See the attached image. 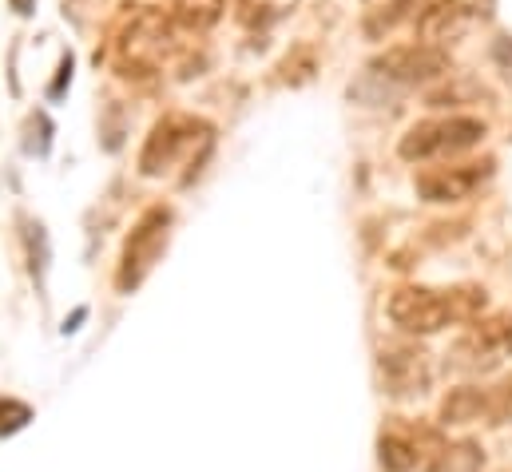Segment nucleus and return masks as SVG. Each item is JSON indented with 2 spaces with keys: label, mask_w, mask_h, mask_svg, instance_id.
<instances>
[{
  "label": "nucleus",
  "mask_w": 512,
  "mask_h": 472,
  "mask_svg": "<svg viewBox=\"0 0 512 472\" xmlns=\"http://www.w3.org/2000/svg\"><path fill=\"white\" fill-rule=\"evenodd\" d=\"M175 28L179 24L171 12L155 8V4H139L116 36L120 76H155L163 68V60L175 52Z\"/></svg>",
  "instance_id": "1"
},
{
  "label": "nucleus",
  "mask_w": 512,
  "mask_h": 472,
  "mask_svg": "<svg viewBox=\"0 0 512 472\" xmlns=\"http://www.w3.org/2000/svg\"><path fill=\"white\" fill-rule=\"evenodd\" d=\"M489 135V123L477 116H437L413 123L397 139V155L405 163H433V159H453L473 147H481Z\"/></svg>",
  "instance_id": "2"
},
{
  "label": "nucleus",
  "mask_w": 512,
  "mask_h": 472,
  "mask_svg": "<svg viewBox=\"0 0 512 472\" xmlns=\"http://www.w3.org/2000/svg\"><path fill=\"white\" fill-rule=\"evenodd\" d=\"M171 223H175V211L167 203H151L135 219L131 235L124 238L120 270H116V290L120 294H131V290H139L147 282V274L155 270V262L163 258V250L171 242Z\"/></svg>",
  "instance_id": "3"
},
{
  "label": "nucleus",
  "mask_w": 512,
  "mask_h": 472,
  "mask_svg": "<svg viewBox=\"0 0 512 472\" xmlns=\"http://www.w3.org/2000/svg\"><path fill=\"white\" fill-rule=\"evenodd\" d=\"M195 143H211V123L187 112H171V116L155 119V127L143 139L139 151V175L143 179H163L171 175V167L195 147Z\"/></svg>",
  "instance_id": "4"
},
{
  "label": "nucleus",
  "mask_w": 512,
  "mask_h": 472,
  "mask_svg": "<svg viewBox=\"0 0 512 472\" xmlns=\"http://www.w3.org/2000/svg\"><path fill=\"white\" fill-rule=\"evenodd\" d=\"M385 314L401 334H413V338H429L457 326L449 290H433V286H397L385 302Z\"/></svg>",
  "instance_id": "5"
},
{
  "label": "nucleus",
  "mask_w": 512,
  "mask_h": 472,
  "mask_svg": "<svg viewBox=\"0 0 512 472\" xmlns=\"http://www.w3.org/2000/svg\"><path fill=\"white\" fill-rule=\"evenodd\" d=\"M512 357V314L477 318L449 350V369L457 373H493Z\"/></svg>",
  "instance_id": "6"
},
{
  "label": "nucleus",
  "mask_w": 512,
  "mask_h": 472,
  "mask_svg": "<svg viewBox=\"0 0 512 472\" xmlns=\"http://www.w3.org/2000/svg\"><path fill=\"white\" fill-rule=\"evenodd\" d=\"M453 68L449 52L445 48H433V44H393L378 52L370 60V76H378L385 84H401V88H417V84H433V80H445Z\"/></svg>",
  "instance_id": "7"
},
{
  "label": "nucleus",
  "mask_w": 512,
  "mask_h": 472,
  "mask_svg": "<svg viewBox=\"0 0 512 472\" xmlns=\"http://www.w3.org/2000/svg\"><path fill=\"white\" fill-rule=\"evenodd\" d=\"M497 171V159H469V163H453V167H429L413 179L417 195L425 203L449 207V203H465L473 199Z\"/></svg>",
  "instance_id": "8"
},
{
  "label": "nucleus",
  "mask_w": 512,
  "mask_h": 472,
  "mask_svg": "<svg viewBox=\"0 0 512 472\" xmlns=\"http://www.w3.org/2000/svg\"><path fill=\"white\" fill-rule=\"evenodd\" d=\"M378 377H382V393L397 397V401L425 397L429 381H433L429 354L413 342H389L378 350Z\"/></svg>",
  "instance_id": "9"
},
{
  "label": "nucleus",
  "mask_w": 512,
  "mask_h": 472,
  "mask_svg": "<svg viewBox=\"0 0 512 472\" xmlns=\"http://www.w3.org/2000/svg\"><path fill=\"white\" fill-rule=\"evenodd\" d=\"M425 445L429 449H441V441L433 433H417L413 437V433L389 429V433H382V441H378V465L385 472H413L417 465H429Z\"/></svg>",
  "instance_id": "10"
},
{
  "label": "nucleus",
  "mask_w": 512,
  "mask_h": 472,
  "mask_svg": "<svg viewBox=\"0 0 512 472\" xmlns=\"http://www.w3.org/2000/svg\"><path fill=\"white\" fill-rule=\"evenodd\" d=\"M465 20V4L461 0H421L417 16H413V28H417V40L421 44H433L441 48V40H449Z\"/></svg>",
  "instance_id": "11"
},
{
  "label": "nucleus",
  "mask_w": 512,
  "mask_h": 472,
  "mask_svg": "<svg viewBox=\"0 0 512 472\" xmlns=\"http://www.w3.org/2000/svg\"><path fill=\"white\" fill-rule=\"evenodd\" d=\"M489 413V389L481 385H457L445 393L441 401V425H473V421H485Z\"/></svg>",
  "instance_id": "12"
},
{
  "label": "nucleus",
  "mask_w": 512,
  "mask_h": 472,
  "mask_svg": "<svg viewBox=\"0 0 512 472\" xmlns=\"http://www.w3.org/2000/svg\"><path fill=\"white\" fill-rule=\"evenodd\" d=\"M417 8H421V0H382V4H374V8L366 12L362 32H366L370 40H385L397 24L413 20V16H417Z\"/></svg>",
  "instance_id": "13"
},
{
  "label": "nucleus",
  "mask_w": 512,
  "mask_h": 472,
  "mask_svg": "<svg viewBox=\"0 0 512 472\" xmlns=\"http://www.w3.org/2000/svg\"><path fill=\"white\" fill-rule=\"evenodd\" d=\"M481 469H485V449L477 441L441 445V453L429 461V472H481Z\"/></svg>",
  "instance_id": "14"
},
{
  "label": "nucleus",
  "mask_w": 512,
  "mask_h": 472,
  "mask_svg": "<svg viewBox=\"0 0 512 472\" xmlns=\"http://www.w3.org/2000/svg\"><path fill=\"white\" fill-rule=\"evenodd\" d=\"M294 4H298V0H239V20H243L247 28H270V24H278L282 16H290Z\"/></svg>",
  "instance_id": "15"
},
{
  "label": "nucleus",
  "mask_w": 512,
  "mask_h": 472,
  "mask_svg": "<svg viewBox=\"0 0 512 472\" xmlns=\"http://www.w3.org/2000/svg\"><path fill=\"white\" fill-rule=\"evenodd\" d=\"M485 425H512V373H505L493 389H489V413Z\"/></svg>",
  "instance_id": "16"
},
{
  "label": "nucleus",
  "mask_w": 512,
  "mask_h": 472,
  "mask_svg": "<svg viewBox=\"0 0 512 472\" xmlns=\"http://www.w3.org/2000/svg\"><path fill=\"white\" fill-rule=\"evenodd\" d=\"M314 64H318V60H314V52H310V48H294V52L282 60V68H278V72H282V80H286V84H306V80L314 76Z\"/></svg>",
  "instance_id": "17"
},
{
  "label": "nucleus",
  "mask_w": 512,
  "mask_h": 472,
  "mask_svg": "<svg viewBox=\"0 0 512 472\" xmlns=\"http://www.w3.org/2000/svg\"><path fill=\"white\" fill-rule=\"evenodd\" d=\"M32 421V409L24 401H12V397H0V437H12L16 429H24Z\"/></svg>",
  "instance_id": "18"
},
{
  "label": "nucleus",
  "mask_w": 512,
  "mask_h": 472,
  "mask_svg": "<svg viewBox=\"0 0 512 472\" xmlns=\"http://www.w3.org/2000/svg\"><path fill=\"white\" fill-rule=\"evenodd\" d=\"M16 4V12H28V0H12Z\"/></svg>",
  "instance_id": "19"
},
{
  "label": "nucleus",
  "mask_w": 512,
  "mask_h": 472,
  "mask_svg": "<svg viewBox=\"0 0 512 472\" xmlns=\"http://www.w3.org/2000/svg\"><path fill=\"white\" fill-rule=\"evenodd\" d=\"M370 4H374V0H370Z\"/></svg>",
  "instance_id": "20"
}]
</instances>
